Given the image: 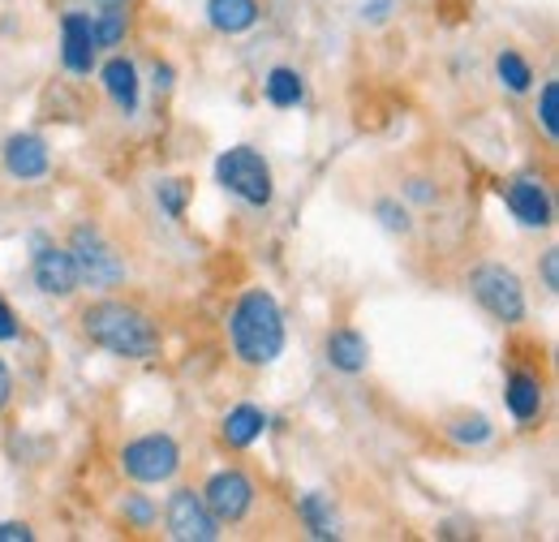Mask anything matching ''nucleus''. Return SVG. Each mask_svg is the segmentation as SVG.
I'll return each mask as SVG.
<instances>
[{
    "instance_id": "nucleus-1",
    "label": "nucleus",
    "mask_w": 559,
    "mask_h": 542,
    "mask_svg": "<svg viewBox=\"0 0 559 542\" xmlns=\"http://www.w3.org/2000/svg\"><path fill=\"white\" fill-rule=\"evenodd\" d=\"M78 328L95 349H104V353H112L121 362H151L164 349L159 323L142 306L121 302V297H99V302L82 306Z\"/></svg>"
},
{
    "instance_id": "nucleus-2",
    "label": "nucleus",
    "mask_w": 559,
    "mask_h": 542,
    "mask_svg": "<svg viewBox=\"0 0 559 542\" xmlns=\"http://www.w3.org/2000/svg\"><path fill=\"white\" fill-rule=\"evenodd\" d=\"M228 344L237 353V362L246 366H272L284 353V310H280L276 293L267 288H246L233 310H228Z\"/></svg>"
},
{
    "instance_id": "nucleus-3",
    "label": "nucleus",
    "mask_w": 559,
    "mask_h": 542,
    "mask_svg": "<svg viewBox=\"0 0 559 542\" xmlns=\"http://www.w3.org/2000/svg\"><path fill=\"white\" fill-rule=\"evenodd\" d=\"M215 181L246 207H272L276 199V177L272 164L254 146H228L215 160Z\"/></svg>"
},
{
    "instance_id": "nucleus-4",
    "label": "nucleus",
    "mask_w": 559,
    "mask_h": 542,
    "mask_svg": "<svg viewBox=\"0 0 559 542\" xmlns=\"http://www.w3.org/2000/svg\"><path fill=\"white\" fill-rule=\"evenodd\" d=\"M469 293H474V302L487 310L490 319L503 323V328H516L530 315L521 275L512 268H503V263H478V268L469 271Z\"/></svg>"
},
{
    "instance_id": "nucleus-5",
    "label": "nucleus",
    "mask_w": 559,
    "mask_h": 542,
    "mask_svg": "<svg viewBox=\"0 0 559 542\" xmlns=\"http://www.w3.org/2000/svg\"><path fill=\"white\" fill-rule=\"evenodd\" d=\"M66 250L73 255L78 280H82L86 288H121V284H126V259H121V250L104 237V228H95V224H73Z\"/></svg>"
},
{
    "instance_id": "nucleus-6",
    "label": "nucleus",
    "mask_w": 559,
    "mask_h": 542,
    "mask_svg": "<svg viewBox=\"0 0 559 542\" xmlns=\"http://www.w3.org/2000/svg\"><path fill=\"white\" fill-rule=\"evenodd\" d=\"M181 470V444L168 431H151L139 435L121 448V474L139 486H164Z\"/></svg>"
},
{
    "instance_id": "nucleus-7",
    "label": "nucleus",
    "mask_w": 559,
    "mask_h": 542,
    "mask_svg": "<svg viewBox=\"0 0 559 542\" xmlns=\"http://www.w3.org/2000/svg\"><path fill=\"white\" fill-rule=\"evenodd\" d=\"M164 526H168V539L177 542H215L224 534V526L215 521V512L207 508L203 491H194V486H177L168 495Z\"/></svg>"
},
{
    "instance_id": "nucleus-8",
    "label": "nucleus",
    "mask_w": 559,
    "mask_h": 542,
    "mask_svg": "<svg viewBox=\"0 0 559 542\" xmlns=\"http://www.w3.org/2000/svg\"><path fill=\"white\" fill-rule=\"evenodd\" d=\"M203 499H207V508L215 512L219 526H241L250 517L254 499H259V486L246 470H219V474L207 478Z\"/></svg>"
},
{
    "instance_id": "nucleus-9",
    "label": "nucleus",
    "mask_w": 559,
    "mask_h": 542,
    "mask_svg": "<svg viewBox=\"0 0 559 542\" xmlns=\"http://www.w3.org/2000/svg\"><path fill=\"white\" fill-rule=\"evenodd\" d=\"M31 280H35V288H39L44 297H73V293L82 288L73 255L66 250V246H57V241H44V237H35Z\"/></svg>"
},
{
    "instance_id": "nucleus-10",
    "label": "nucleus",
    "mask_w": 559,
    "mask_h": 542,
    "mask_svg": "<svg viewBox=\"0 0 559 542\" xmlns=\"http://www.w3.org/2000/svg\"><path fill=\"white\" fill-rule=\"evenodd\" d=\"M503 203H508V211H512L525 228H551V224H556L551 190H547V181L534 177V173H516V177L503 186Z\"/></svg>"
},
{
    "instance_id": "nucleus-11",
    "label": "nucleus",
    "mask_w": 559,
    "mask_h": 542,
    "mask_svg": "<svg viewBox=\"0 0 559 542\" xmlns=\"http://www.w3.org/2000/svg\"><path fill=\"white\" fill-rule=\"evenodd\" d=\"M0 164H4V173H9L13 181H44L48 168H52V151H48V142H44L39 134L22 130V134L4 138V146H0Z\"/></svg>"
},
{
    "instance_id": "nucleus-12",
    "label": "nucleus",
    "mask_w": 559,
    "mask_h": 542,
    "mask_svg": "<svg viewBox=\"0 0 559 542\" xmlns=\"http://www.w3.org/2000/svg\"><path fill=\"white\" fill-rule=\"evenodd\" d=\"M95 57H99V48H95V31H91V13L70 9L61 17V61L70 73L86 78L95 69Z\"/></svg>"
},
{
    "instance_id": "nucleus-13",
    "label": "nucleus",
    "mask_w": 559,
    "mask_h": 542,
    "mask_svg": "<svg viewBox=\"0 0 559 542\" xmlns=\"http://www.w3.org/2000/svg\"><path fill=\"white\" fill-rule=\"evenodd\" d=\"M503 405L512 413V422H521V426L538 422V417H543V405H547L543 379H538L534 370H508V379H503Z\"/></svg>"
},
{
    "instance_id": "nucleus-14",
    "label": "nucleus",
    "mask_w": 559,
    "mask_h": 542,
    "mask_svg": "<svg viewBox=\"0 0 559 542\" xmlns=\"http://www.w3.org/2000/svg\"><path fill=\"white\" fill-rule=\"evenodd\" d=\"M99 78H104V91H108V99L126 113V117H134L142 104V82H139V66L130 61V57H108L104 69H99Z\"/></svg>"
},
{
    "instance_id": "nucleus-15",
    "label": "nucleus",
    "mask_w": 559,
    "mask_h": 542,
    "mask_svg": "<svg viewBox=\"0 0 559 542\" xmlns=\"http://www.w3.org/2000/svg\"><path fill=\"white\" fill-rule=\"evenodd\" d=\"M267 431V413L259 405H233L224 417H219V444L233 448V452H246L263 439Z\"/></svg>"
},
{
    "instance_id": "nucleus-16",
    "label": "nucleus",
    "mask_w": 559,
    "mask_h": 542,
    "mask_svg": "<svg viewBox=\"0 0 559 542\" xmlns=\"http://www.w3.org/2000/svg\"><path fill=\"white\" fill-rule=\"evenodd\" d=\"M323 353H328V366L341 370V375H361L370 366V344L357 328H336L323 340Z\"/></svg>"
},
{
    "instance_id": "nucleus-17",
    "label": "nucleus",
    "mask_w": 559,
    "mask_h": 542,
    "mask_svg": "<svg viewBox=\"0 0 559 542\" xmlns=\"http://www.w3.org/2000/svg\"><path fill=\"white\" fill-rule=\"evenodd\" d=\"M259 17H263L259 0H207V22L219 35H246L259 26Z\"/></svg>"
},
{
    "instance_id": "nucleus-18",
    "label": "nucleus",
    "mask_w": 559,
    "mask_h": 542,
    "mask_svg": "<svg viewBox=\"0 0 559 542\" xmlns=\"http://www.w3.org/2000/svg\"><path fill=\"white\" fill-rule=\"evenodd\" d=\"M297 517L306 526L310 539H341V521H336V508H332V495L323 491H306L297 499Z\"/></svg>"
},
{
    "instance_id": "nucleus-19",
    "label": "nucleus",
    "mask_w": 559,
    "mask_h": 542,
    "mask_svg": "<svg viewBox=\"0 0 559 542\" xmlns=\"http://www.w3.org/2000/svg\"><path fill=\"white\" fill-rule=\"evenodd\" d=\"M263 95H267L272 108H297V104L306 99V78H301L297 69L276 66L263 78Z\"/></svg>"
},
{
    "instance_id": "nucleus-20",
    "label": "nucleus",
    "mask_w": 559,
    "mask_h": 542,
    "mask_svg": "<svg viewBox=\"0 0 559 542\" xmlns=\"http://www.w3.org/2000/svg\"><path fill=\"white\" fill-rule=\"evenodd\" d=\"M448 439L452 444H461V448H483L495 439V426H490L487 413H456V417H448Z\"/></svg>"
},
{
    "instance_id": "nucleus-21",
    "label": "nucleus",
    "mask_w": 559,
    "mask_h": 542,
    "mask_svg": "<svg viewBox=\"0 0 559 542\" xmlns=\"http://www.w3.org/2000/svg\"><path fill=\"white\" fill-rule=\"evenodd\" d=\"M91 31H95V48L112 52L130 35V13L126 9H99V13H91Z\"/></svg>"
},
{
    "instance_id": "nucleus-22",
    "label": "nucleus",
    "mask_w": 559,
    "mask_h": 542,
    "mask_svg": "<svg viewBox=\"0 0 559 542\" xmlns=\"http://www.w3.org/2000/svg\"><path fill=\"white\" fill-rule=\"evenodd\" d=\"M495 73H499V82L512 91V95H525V91H534V66L516 52V48H503L499 57H495Z\"/></svg>"
},
{
    "instance_id": "nucleus-23",
    "label": "nucleus",
    "mask_w": 559,
    "mask_h": 542,
    "mask_svg": "<svg viewBox=\"0 0 559 542\" xmlns=\"http://www.w3.org/2000/svg\"><path fill=\"white\" fill-rule=\"evenodd\" d=\"M190 195H194V186L181 181V177H164V181H155V203L164 207L168 220H181V215H186Z\"/></svg>"
},
{
    "instance_id": "nucleus-24",
    "label": "nucleus",
    "mask_w": 559,
    "mask_h": 542,
    "mask_svg": "<svg viewBox=\"0 0 559 542\" xmlns=\"http://www.w3.org/2000/svg\"><path fill=\"white\" fill-rule=\"evenodd\" d=\"M534 117H538V130L556 142V138H559V82H556V78H551V82H543Z\"/></svg>"
},
{
    "instance_id": "nucleus-25",
    "label": "nucleus",
    "mask_w": 559,
    "mask_h": 542,
    "mask_svg": "<svg viewBox=\"0 0 559 542\" xmlns=\"http://www.w3.org/2000/svg\"><path fill=\"white\" fill-rule=\"evenodd\" d=\"M374 215H379V224L388 228V233H414V220H409V207L401 203V199H379L374 203Z\"/></svg>"
},
{
    "instance_id": "nucleus-26",
    "label": "nucleus",
    "mask_w": 559,
    "mask_h": 542,
    "mask_svg": "<svg viewBox=\"0 0 559 542\" xmlns=\"http://www.w3.org/2000/svg\"><path fill=\"white\" fill-rule=\"evenodd\" d=\"M121 517H126V526H134V530H151L155 526V504L146 499V495H126L121 499Z\"/></svg>"
},
{
    "instance_id": "nucleus-27",
    "label": "nucleus",
    "mask_w": 559,
    "mask_h": 542,
    "mask_svg": "<svg viewBox=\"0 0 559 542\" xmlns=\"http://www.w3.org/2000/svg\"><path fill=\"white\" fill-rule=\"evenodd\" d=\"M405 199L418 207H435L439 203V186H435L430 177H409V181H405Z\"/></svg>"
},
{
    "instance_id": "nucleus-28",
    "label": "nucleus",
    "mask_w": 559,
    "mask_h": 542,
    "mask_svg": "<svg viewBox=\"0 0 559 542\" xmlns=\"http://www.w3.org/2000/svg\"><path fill=\"white\" fill-rule=\"evenodd\" d=\"M22 337V323H17V315H13V306L0 297V344H9V340Z\"/></svg>"
},
{
    "instance_id": "nucleus-29",
    "label": "nucleus",
    "mask_w": 559,
    "mask_h": 542,
    "mask_svg": "<svg viewBox=\"0 0 559 542\" xmlns=\"http://www.w3.org/2000/svg\"><path fill=\"white\" fill-rule=\"evenodd\" d=\"M543 284H547V293H559V250H543Z\"/></svg>"
},
{
    "instance_id": "nucleus-30",
    "label": "nucleus",
    "mask_w": 559,
    "mask_h": 542,
    "mask_svg": "<svg viewBox=\"0 0 559 542\" xmlns=\"http://www.w3.org/2000/svg\"><path fill=\"white\" fill-rule=\"evenodd\" d=\"M392 9H396V0H366V4H361V17L379 26V22H388V17H392Z\"/></svg>"
},
{
    "instance_id": "nucleus-31",
    "label": "nucleus",
    "mask_w": 559,
    "mask_h": 542,
    "mask_svg": "<svg viewBox=\"0 0 559 542\" xmlns=\"http://www.w3.org/2000/svg\"><path fill=\"white\" fill-rule=\"evenodd\" d=\"M35 530L26 521H0V542H31Z\"/></svg>"
},
{
    "instance_id": "nucleus-32",
    "label": "nucleus",
    "mask_w": 559,
    "mask_h": 542,
    "mask_svg": "<svg viewBox=\"0 0 559 542\" xmlns=\"http://www.w3.org/2000/svg\"><path fill=\"white\" fill-rule=\"evenodd\" d=\"M13 405V370H9V362L0 357V413Z\"/></svg>"
},
{
    "instance_id": "nucleus-33",
    "label": "nucleus",
    "mask_w": 559,
    "mask_h": 542,
    "mask_svg": "<svg viewBox=\"0 0 559 542\" xmlns=\"http://www.w3.org/2000/svg\"><path fill=\"white\" fill-rule=\"evenodd\" d=\"M168 86H173V66L155 61V91H168Z\"/></svg>"
},
{
    "instance_id": "nucleus-34",
    "label": "nucleus",
    "mask_w": 559,
    "mask_h": 542,
    "mask_svg": "<svg viewBox=\"0 0 559 542\" xmlns=\"http://www.w3.org/2000/svg\"><path fill=\"white\" fill-rule=\"evenodd\" d=\"M95 4H99V9H130L134 0H95Z\"/></svg>"
}]
</instances>
